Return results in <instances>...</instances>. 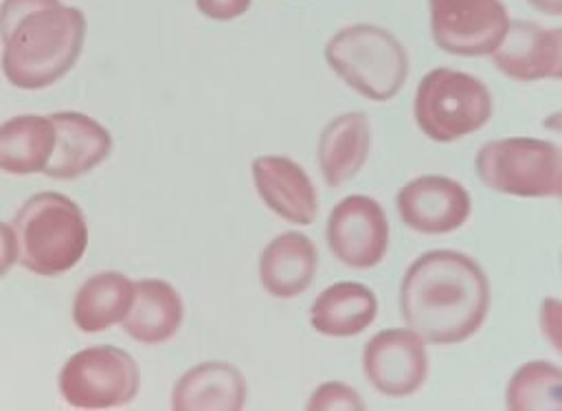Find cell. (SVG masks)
I'll return each mask as SVG.
<instances>
[{
  "label": "cell",
  "instance_id": "obj_1",
  "mask_svg": "<svg viewBox=\"0 0 562 411\" xmlns=\"http://www.w3.org/2000/svg\"><path fill=\"white\" fill-rule=\"evenodd\" d=\"M490 301L492 290L483 266L450 248L415 257L397 292L404 325L428 345H457L472 338L487 319Z\"/></svg>",
  "mask_w": 562,
  "mask_h": 411
},
{
  "label": "cell",
  "instance_id": "obj_2",
  "mask_svg": "<svg viewBox=\"0 0 562 411\" xmlns=\"http://www.w3.org/2000/svg\"><path fill=\"white\" fill-rule=\"evenodd\" d=\"M0 40L7 81L22 90H40L77 64L86 42V15L61 0H4Z\"/></svg>",
  "mask_w": 562,
  "mask_h": 411
},
{
  "label": "cell",
  "instance_id": "obj_3",
  "mask_svg": "<svg viewBox=\"0 0 562 411\" xmlns=\"http://www.w3.org/2000/svg\"><path fill=\"white\" fill-rule=\"evenodd\" d=\"M18 262L42 277L75 268L88 248V222L81 207L64 193L40 191L13 215Z\"/></svg>",
  "mask_w": 562,
  "mask_h": 411
},
{
  "label": "cell",
  "instance_id": "obj_4",
  "mask_svg": "<svg viewBox=\"0 0 562 411\" xmlns=\"http://www.w3.org/2000/svg\"><path fill=\"white\" fill-rule=\"evenodd\" d=\"M327 66L360 97L389 101L408 79V53L384 26L349 24L325 44Z\"/></svg>",
  "mask_w": 562,
  "mask_h": 411
},
{
  "label": "cell",
  "instance_id": "obj_5",
  "mask_svg": "<svg viewBox=\"0 0 562 411\" xmlns=\"http://www.w3.org/2000/svg\"><path fill=\"white\" fill-rule=\"evenodd\" d=\"M494 114L490 88L474 75L439 66L428 70L413 97V116L435 143L461 141L487 125Z\"/></svg>",
  "mask_w": 562,
  "mask_h": 411
},
{
  "label": "cell",
  "instance_id": "obj_6",
  "mask_svg": "<svg viewBox=\"0 0 562 411\" xmlns=\"http://www.w3.org/2000/svg\"><path fill=\"white\" fill-rule=\"evenodd\" d=\"M479 180L512 198H562V147L538 136H503L479 147Z\"/></svg>",
  "mask_w": 562,
  "mask_h": 411
},
{
  "label": "cell",
  "instance_id": "obj_7",
  "mask_svg": "<svg viewBox=\"0 0 562 411\" xmlns=\"http://www.w3.org/2000/svg\"><path fill=\"white\" fill-rule=\"evenodd\" d=\"M57 382L61 398L75 409H116L136 398L140 371L121 347L92 345L61 365Z\"/></svg>",
  "mask_w": 562,
  "mask_h": 411
},
{
  "label": "cell",
  "instance_id": "obj_8",
  "mask_svg": "<svg viewBox=\"0 0 562 411\" xmlns=\"http://www.w3.org/2000/svg\"><path fill=\"white\" fill-rule=\"evenodd\" d=\"M432 42L457 57H487L512 20L503 0H428Z\"/></svg>",
  "mask_w": 562,
  "mask_h": 411
},
{
  "label": "cell",
  "instance_id": "obj_9",
  "mask_svg": "<svg viewBox=\"0 0 562 411\" xmlns=\"http://www.w3.org/2000/svg\"><path fill=\"white\" fill-rule=\"evenodd\" d=\"M325 240L347 268H375L389 253L391 226L382 204L364 193L345 196L327 215Z\"/></svg>",
  "mask_w": 562,
  "mask_h": 411
},
{
  "label": "cell",
  "instance_id": "obj_10",
  "mask_svg": "<svg viewBox=\"0 0 562 411\" xmlns=\"http://www.w3.org/2000/svg\"><path fill=\"white\" fill-rule=\"evenodd\" d=\"M426 345L428 343L406 325L375 332L362 349L364 380L389 398L417 393L428 378Z\"/></svg>",
  "mask_w": 562,
  "mask_h": 411
},
{
  "label": "cell",
  "instance_id": "obj_11",
  "mask_svg": "<svg viewBox=\"0 0 562 411\" xmlns=\"http://www.w3.org/2000/svg\"><path fill=\"white\" fill-rule=\"evenodd\" d=\"M395 209L411 231L448 235L470 220L472 198L459 180L441 174H424L397 189Z\"/></svg>",
  "mask_w": 562,
  "mask_h": 411
},
{
  "label": "cell",
  "instance_id": "obj_12",
  "mask_svg": "<svg viewBox=\"0 0 562 411\" xmlns=\"http://www.w3.org/2000/svg\"><path fill=\"white\" fill-rule=\"evenodd\" d=\"M252 182L261 202L281 220L307 226L318 215V193L307 171L290 156L266 154L252 160Z\"/></svg>",
  "mask_w": 562,
  "mask_h": 411
},
{
  "label": "cell",
  "instance_id": "obj_13",
  "mask_svg": "<svg viewBox=\"0 0 562 411\" xmlns=\"http://www.w3.org/2000/svg\"><path fill=\"white\" fill-rule=\"evenodd\" d=\"M48 119L55 127V149L44 169L48 178H79L110 156L112 136L97 119L81 112H55Z\"/></svg>",
  "mask_w": 562,
  "mask_h": 411
},
{
  "label": "cell",
  "instance_id": "obj_14",
  "mask_svg": "<svg viewBox=\"0 0 562 411\" xmlns=\"http://www.w3.org/2000/svg\"><path fill=\"white\" fill-rule=\"evenodd\" d=\"M257 273L268 295L277 299L299 297L318 273L316 244L301 231H285L266 244Z\"/></svg>",
  "mask_w": 562,
  "mask_h": 411
},
{
  "label": "cell",
  "instance_id": "obj_15",
  "mask_svg": "<svg viewBox=\"0 0 562 411\" xmlns=\"http://www.w3.org/2000/svg\"><path fill=\"white\" fill-rule=\"evenodd\" d=\"M248 385L233 363L206 360L187 369L171 389L173 411H239Z\"/></svg>",
  "mask_w": 562,
  "mask_h": 411
},
{
  "label": "cell",
  "instance_id": "obj_16",
  "mask_svg": "<svg viewBox=\"0 0 562 411\" xmlns=\"http://www.w3.org/2000/svg\"><path fill=\"white\" fill-rule=\"evenodd\" d=\"M558 57V31L527 20H512L503 42L492 53L501 75L516 81L553 79Z\"/></svg>",
  "mask_w": 562,
  "mask_h": 411
},
{
  "label": "cell",
  "instance_id": "obj_17",
  "mask_svg": "<svg viewBox=\"0 0 562 411\" xmlns=\"http://www.w3.org/2000/svg\"><path fill=\"white\" fill-rule=\"evenodd\" d=\"M371 121L364 112H345L334 116L321 132L316 158L323 180L340 187L356 178L371 154Z\"/></svg>",
  "mask_w": 562,
  "mask_h": 411
},
{
  "label": "cell",
  "instance_id": "obj_18",
  "mask_svg": "<svg viewBox=\"0 0 562 411\" xmlns=\"http://www.w3.org/2000/svg\"><path fill=\"white\" fill-rule=\"evenodd\" d=\"M378 316L375 292L360 281H336L310 306V325L329 338L362 334Z\"/></svg>",
  "mask_w": 562,
  "mask_h": 411
},
{
  "label": "cell",
  "instance_id": "obj_19",
  "mask_svg": "<svg viewBox=\"0 0 562 411\" xmlns=\"http://www.w3.org/2000/svg\"><path fill=\"white\" fill-rule=\"evenodd\" d=\"M184 306L178 290L165 279H140L127 316L121 321L125 334L143 345H158L176 336L182 325Z\"/></svg>",
  "mask_w": 562,
  "mask_h": 411
},
{
  "label": "cell",
  "instance_id": "obj_20",
  "mask_svg": "<svg viewBox=\"0 0 562 411\" xmlns=\"http://www.w3.org/2000/svg\"><path fill=\"white\" fill-rule=\"evenodd\" d=\"M136 284L121 273H97L72 299V321L81 332L97 334L121 323L132 306Z\"/></svg>",
  "mask_w": 562,
  "mask_h": 411
},
{
  "label": "cell",
  "instance_id": "obj_21",
  "mask_svg": "<svg viewBox=\"0 0 562 411\" xmlns=\"http://www.w3.org/2000/svg\"><path fill=\"white\" fill-rule=\"evenodd\" d=\"M55 149V127L48 116L18 114L0 123V171L26 176L44 171Z\"/></svg>",
  "mask_w": 562,
  "mask_h": 411
},
{
  "label": "cell",
  "instance_id": "obj_22",
  "mask_svg": "<svg viewBox=\"0 0 562 411\" xmlns=\"http://www.w3.org/2000/svg\"><path fill=\"white\" fill-rule=\"evenodd\" d=\"M505 409L562 411V367L551 360H527L507 380Z\"/></svg>",
  "mask_w": 562,
  "mask_h": 411
},
{
  "label": "cell",
  "instance_id": "obj_23",
  "mask_svg": "<svg viewBox=\"0 0 562 411\" xmlns=\"http://www.w3.org/2000/svg\"><path fill=\"white\" fill-rule=\"evenodd\" d=\"M310 411H362V396L342 380L321 382L305 404Z\"/></svg>",
  "mask_w": 562,
  "mask_h": 411
},
{
  "label": "cell",
  "instance_id": "obj_24",
  "mask_svg": "<svg viewBox=\"0 0 562 411\" xmlns=\"http://www.w3.org/2000/svg\"><path fill=\"white\" fill-rule=\"evenodd\" d=\"M538 325L549 345L562 356V299L544 297L538 306Z\"/></svg>",
  "mask_w": 562,
  "mask_h": 411
},
{
  "label": "cell",
  "instance_id": "obj_25",
  "mask_svg": "<svg viewBox=\"0 0 562 411\" xmlns=\"http://www.w3.org/2000/svg\"><path fill=\"white\" fill-rule=\"evenodd\" d=\"M252 0H195L198 11L217 22H228L244 15L250 9Z\"/></svg>",
  "mask_w": 562,
  "mask_h": 411
},
{
  "label": "cell",
  "instance_id": "obj_26",
  "mask_svg": "<svg viewBox=\"0 0 562 411\" xmlns=\"http://www.w3.org/2000/svg\"><path fill=\"white\" fill-rule=\"evenodd\" d=\"M15 262H18V244H15L13 226L7 222H0V277H4Z\"/></svg>",
  "mask_w": 562,
  "mask_h": 411
},
{
  "label": "cell",
  "instance_id": "obj_27",
  "mask_svg": "<svg viewBox=\"0 0 562 411\" xmlns=\"http://www.w3.org/2000/svg\"><path fill=\"white\" fill-rule=\"evenodd\" d=\"M527 4L544 15H562V0H527Z\"/></svg>",
  "mask_w": 562,
  "mask_h": 411
},
{
  "label": "cell",
  "instance_id": "obj_28",
  "mask_svg": "<svg viewBox=\"0 0 562 411\" xmlns=\"http://www.w3.org/2000/svg\"><path fill=\"white\" fill-rule=\"evenodd\" d=\"M558 31V44H560V57H558V66L553 73V79H562V26L555 29Z\"/></svg>",
  "mask_w": 562,
  "mask_h": 411
},
{
  "label": "cell",
  "instance_id": "obj_29",
  "mask_svg": "<svg viewBox=\"0 0 562 411\" xmlns=\"http://www.w3.org/2000/svg\"><path fill=\"white\" fill-rule=\"evenodd\" d=\"M544 123H560V125H553L551 130H555V132H562V112H553V114H549Z\"/></svg>",
  "mask_w": 562,
  "mask_h": 411
}]
</instances>
